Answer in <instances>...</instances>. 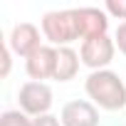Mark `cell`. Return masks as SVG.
<instances>
[{
	"mask_svg": "<svg viewBox=\"0 0 126 126\" xmlns=\"http://www.w3.org/2000/svg\"><path fill=\"white\" fill-rule=\"evenodd\" d=\"M42 37L52 47H72V42L79 40L77 30V17L74 10H49L40 20Z\"/></svg>",
	"mask_w": 126,
	"mask_h": 126,
	"instance_id": "obj_2",
	"label": "cell"
},
{
	"mask_svg": "<svg viewBox=\"0 0 126 126\" xmlns=\"http://www.w3.org/2000/svg\"><path fill=\"white\" fill-rule=\"evenodd\" d=\"M74 17H77L79 40L109 35V22H111V17L106 15L104 8H74Z\"/></svg>",
	"mask_w": 126,
	"mask_h": 126,
	"instance_id": "obj_8",
	"label": "cell"
},
{
	"mask_svg": "<svg viewBox=\"0 0 126 126\" xmlns=\"http://www.w3.org/2000/svg\"><path fill=\"white\" fill-rule=\"evenodd\" d=\"M0 126H32V119L20 109H5L0 114Z\"/></svg>",
	"mask_w": 126,
	"mask_h": 126,
	"instance_id": "obj_10",
	"label": "cell"
},
{
	"mask_svg": "<svg viewBox=\"0 0 126 126\" xmlns=\"http://www.w3.org/2000/svg\"><path fill=\"white\" fill-rule=\"evenodd\" d=\"M42 40H45V37H42L40 25H35V22H30V20H22V22H15V25L10 27L5 45L10 47V52H13L15 57L27 59L32 52H37V49L45 45Z\"/></svg>",
	"mask_w": 126,
	"mask_h": 126,
	"instance_id": "obj_5",
	"label": "cell"
},
{
	"mask_svg": "<svg viewBox=\"0 0 126 126\" xmlns=\"http://www.w3.org/2000/svg\"><path fill=\"white\" fill-rule=\"evenodd\" d=\"M114 54H116V42H114L111 35L89 37V40H82V45H79L82 64L89 67L92 72L109 69V64L114 62Z\"/></svg>",
	"mask_w": 126,
	"mask_h": 126,
	"instance_id": "obj_4",
	"label": "cell"
},
{
	"mask_svg": "<svg viewBox=\"0 0 126 126\" xmlns=\"http://www.w3.org/2000/svg\"><path fill=\"white\" fill-rule=\"evenodd\" d=\"M57 72H54V82L59 84H67L72 82L77 74H79V67H82V57H79V49L74 47H57Z\"/></svg>",
	"mask_w": 126,
	"mask_h": 126,
	"instance_id": "obj_9",
	"label": "cell"
},
{
	"mask_svg": "<svg viewBox=\"0 0 126 126\" xmlns=\"http://www.w3.org/2000/svg\"><path fill=\"white\" fill-rule=\"evenodd\" d=\"M62 126H99V109L89 99H69L59 109Z\"/></svg>",
	"mask_w": 126,
	"mask_h": 126,
	"instance_id": "obj_7",
	"label": "cell"
},
{
	"mask_svg": "<svg viewBox=\"0 0 126 126\" xmlns=\"http://www.w3.org/2000/svg\"><path fill=\"white\" fill-rule=\"evenodd\" d=\"M104 10L111 20H121L126 22V0H106L104 3Z\"/></svg>",
	"mask_w": 126,
	"mask_h": 126,
	"instance_id": "obj_11",
	"label": "cell"
},
{
	"mask_svg": "<svg viewBox=\"0 0 126 126\" xmlns=\"http://www.w3.org/2000/svg\"><path fill=\"white\" fill-rule=\"evenodd\" d=\"M54 104V92L47 82H22L20 89H17V109L25 111L30 119H37V116H45L49 114Z\"/></svg>",
	"mask_w": 126,
	"mask_h": 126,
	"instance_id": "obj_3",
	"label": "cell"
},
{
	"mask_svg": "<svg viewBox=\"0 0 126 126\" xmlns=\"http://www.w3.org/2000/svg\"><path fill=\"white\" fill-rule=\"evenodd\" d=\"M0 62H3V67H0V77H8L10 74V67H13V52L8 45H3V57H0Z\"/></svg>",
	"mask_w": 126,
	"mask_h": 126,
	"instance_id": "obj_13",
	"label": "cell"
},
{
	"mask_svg": "<svg viewBox=\"0 0 126 126\" xmlns=\"http://www.w3.org/2000/svg\"><path fill=\"white\" fill-rule=\"evenodd\" d=\"M84 92L96 109H104V111L126 109V82L114 69L89 72L84 79Z\"/></svg>",
	"mask_w": 126,
	"mask_h": 126,
	"instance_id": "obj_1",
	"label": "cell"
},
{
	"mask_svg": "<svg viewBox=\"0 0 126 126\" xmlns=\"http://www.w3.org/2000/svg\"><path fill=\"white\" fill-rule=\"evenodd\" d=\"M32 126H62V121H59V116H54V114H45V116L32 119Z\"/></svg>",
	"mask_w": 126,
	"mask_h": 126,
	"instance_id": "obj_14",
	"label": "cell"
},
{
	"mask_svg": "<svg viewBox=\"0 0 126 126\" xmlns=\"http://www.w3.org/2000/svg\"><path fill=\"white\" fill-rule=\"evenodd\" d=\"M57 47L52 45H42L37 52H32L27 59H25V72L32 82H47V79H54V72H57Z\"/></svg>",
	"mask_w": 126,
	"mask_h": 126,
	"instance_id": "obj_6",
	"label": "cell"
},
{
	"mask_svg": "<svg viewBox=\"0 0 126 126\" xmlns=\"http://www.w3.org/2000/svg\"><path fill=\"white\" fill-rule=\"evenodd\" d=\"M114 42H116V49L126 57V22H119L116 30H114Z\"/></svg>",
	"mask_w": 126,
	"mask_h": 126,
	"instance_id": "obj_12",
	"label": "cell"
}]
</instances>
